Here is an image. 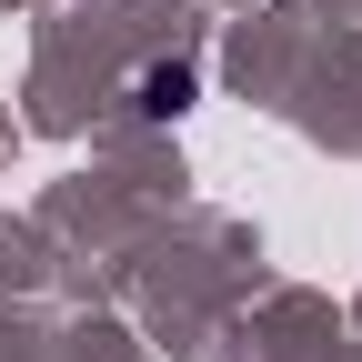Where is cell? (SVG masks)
Here are the masks:
<instances>
[{
  "label": "cell",
  "mask_w": 362,
  "mask_h": 362,
  "mask_svg": "<svg viewBox=\"0 0 362 362\" xmlns=\"http://www.w3.org/2000/svg\"><path fill=\"white\" fill-rule=\"evenodd\" d=\"M141 111H151V121H171V111H192V71H181V61L141 71Z\"/></svg>",
  "instance_id": "1"
}]
</instances>
